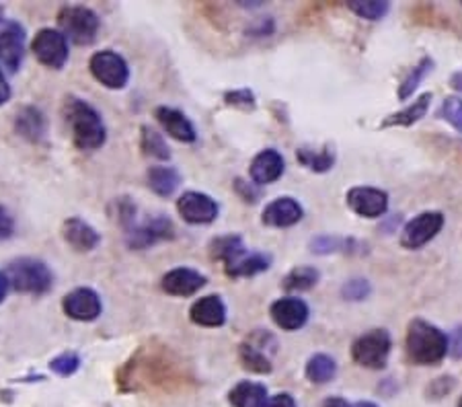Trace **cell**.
<instances>
[{
	"instance_id": "6da1fadb",
	"label": "cell",
	"mask_w": 462,
	"mask_h": 407,
	"mask_svg": "<svg viewBox=\"0 0 462 407\" xmlns=\"http://www.w3.org/2000/svg\"><path fill=\"white\" fill-rule=\"evenodd\" d=\"M62 114L64 122L69 124L70 128L72 143L79 151L93 153L97 148L106 144V124H103L101 114L91 106V103H87L80 97H74V95H69V97L64 99Z\"/></svg>"
},
{
	"instance_id": "7a4b0ae2",
	"label": "cell",
	"mask_w": 462,
	"mask_h": 407,
	"mask_svg": "<svg viewBox=\"0 0 462 407\" xmlns=\"http://www.w3.org/2000/svg\"><path fill=\"white\" fill-rule=\"evenodd\" d=\"M407 354L415 365H438L448 354V338L423 319H413L407 329Z\"/></svg>"
},
{
	"instance_id": "3957f363",
	"label": "cell",
	"mask_w": 462,
	"mask_h": 407,
	"mask_svg": "<svg viewBox=\"0 0 462 407\" xmlns=\"http://www.w3.org/2000/svg\"><path fill=\"white\" fill-rule=\"evenodd\" d=\"M5 276L9 280L13 291L23 294H46L54 286V273L42 259L35 257H17L6 265Z\"/></svg>"
},
{
	"instance_id": "277c9868",
	"label": "cell",
	"mask_w": 462,
	"mask_h": 407,
	"mask_svg": "<svg viewBox=\"0 0 462 407\" xmlns=\"http://www.w3.org/2000/svg\"><path fill=\"white\" fill-rule=\"evenodd\" d=\"M101 21L97 13L88 6L70 5L62 6L58 13V27L66 35V40L77 43V46H91L99 33Z\"/></svg>"
},
{
	"instance_id": "5b68a950",
	"label": "cell",
	"mask_w": 462,
	"mask_h": 407,
	"mask_svg": "<svg viewBox=\"0 0 462 407\" xmlns=\"http://www.w3.org/2000/svg\"><path fill=\"white\" fill-rule=\"evenodd\" d=\"M275 347H278V342H275L272 333L257 329L238 346V360H241L245 370L267 375L272 373V354L275 352Z\"/></svg>"
},
{
	"instance_id": "8992f818",
	"label": "cell",
	"mask_w": 462,
	"mask_h": 407,
	"mask_svg": "<svg viewBox=\"0 0 462 407\" xmlns=\"http://www.w3.org/2000/svg\"><path fill=\"white\" fill-rule=\"evenodd\" d=\"M88 69H91V74L97 83H101L107 88H114V91L124 88L130 80L128 62H125V58L122 54H117L114 50L95 51L91 60H88Z\"/></svg>"
},
{
	"instance_id": "52a82bcc",
	"label": "cell",
	"mask_w": 462,
	"mask_h": 407,
	"mask_svg": "<svg viewBox=\"0 0 462 407\" xmlns=\"http://www.w3.org/2000/svg\"><path fill=\"white\" fill-rule=\"evenodd\" d=\"M393 347L391 333L386 329H372L364 333L352 346V358L360 366L384 368Z\"/></svg>"
},
{
	"instance_id": "ba28073f",
	"label": "cell",
	"mask_w": 462,
	"mask_h": 407,
	"mask_svg": "<svg viewBox=\"0 0 462 407\" xmlns=\"http://www.w3.org/2000/svg\"><path fill=\"white\" fill-rule=\"evenodd\" d=\"M177 228L173 220L167 218L165 214H154V217L146 218L144 222H136L128 233H125V243L130 249L143 251L156 245L161 241L175 239Z\"/></svg>"
},
{
	"instance_id": "9c48e42d",
	"label": "cell",
	"mask_w": 462,
	"mask_h": 407,
	"mask_svg": "<svg viewBox=\"0 0 462 407\" xmlns=\"http://www.w3.org/2000/svg\"><path fill=\"white\" fill-rule=\"evenodd\" d=\"M32 51L37 62L51 70H60L69 62V40L60 29H40L32 42Z\"/></svg>"
},
{
	"instance_id": "30bf717a",
	"label": "cell",
	"mask_w": 462,
	"mask_h": 407,
	"mask_svg": "<svg viewBox=\"0 0 462 407\" xmlns=\"http://www.w3.org/2000/svg\"><path fill=\"white\" fill-rule=\"evenodd\" d=\"M444 214L442 212H421L413 220H409L403 233H401V245L405 249H420L430 243L442 231Z\"/></svg>"
},
{
	"instance_id": "8fae6325",
	"label": "cell",
	"mask_w": 462,
	"mask_h": 407,
	"mask_svg": "<svg viewBox=\"0 0 462 407\" xmlns=\"http://www.w3.org/2000/svg\"><path fill=\"white\" fill-rule=\"evenodd\" d=\"M177 212L189 225H210L218 218V202L204 191H185L177 199Z\"/></svg>"
},
{
	"instance_id": "7c38bea8",
	"label": "cell",
	"mask_w": 462,
	"mask_h": 407,
	"mask_svg": "<svg viewBox=\"0 0 462 407\" xmlns=\"http://www.w3.org/2000/svg\"><path fill=\"white\" fill-rule=\"evenodd\" d=\"M25 58V29L17 21H9L0 29V66L11 74L17 72Z\"/></svg>"
},
{
	"instance_id": "4fadbf2b",
	"label": "cell",
	"mask_w": 462,
	"mask_h": 407,
	"mask_svg": "<svg viewBox=\"0 0 462 407\" xmlns=\"http://www.w3.org/2000/svg\"><path fill=\"white\" fill-rule=\"evenodd\" d=\"M62 310L66 317H70L74 321H95L101 315L103 305L99 294L93 288H74L62 299Z\"/></svg>"
},
{
	"instance_id": "5bb4252c",
	"label": "cell",
	"mask_w": 462,
	"mask_h": 407,
	"mask_svg": "<svg viewBox=\"0 0 462 407\" xmlns=\"http://www.w3.org/2000/svg\"><path fill=\"white\" fill-rule=\"evenodd\" d=\"M346 199L349 208L364 218H380L389 210V194L376 188H352Z\"/></svg>"
},
{
	"instance_id": "9a60e30c",
	"label": "cell",
	"mask_w": 462,
	"mask_h": 407,
	"mask_svg": "<svg viewBox=\"0 0 462 407\" xmlns=\"http://www.w3.org/2000/svg\"><path fill=\"white\" fill-rule=\"evenodd\" d=\"M270 315L280 329L298 331L307 325L310 310L302 299H296V296H284V299L273 302L270 309Z\"/></svg>"
},
{
	"instance_id": "2e32d148",
	"label": "cell",
	"mask_w": 462,
	"mask_h": 407,
	"mask_svg": "<svg viewBox=\"0 0 462 407\" xmlns=\"http://www.w3.org/2000/svg\"><path fill=\"white\" fill-rule=\"evenodd\" d=\"M154 117H156V122L162 125V130H165L171 138L179 140V143L191 144L198 140L196 125L191 124V120L183 114V111H179L175 107L161 106L154 109Z\"/></svg>"
},
{
	"instance_id": "e0dca14e",
	"label": "cell",
	"mask_w": 462,
	"mask_h": 407,
	"mask_svg": "<svg viewBox=\"0 0 462 407\" xmlns=\"http://www.w3.org/2000/svg\"><path fill=\"white\" fill-rule=\"evenodd\" d=\"M302 217H304L302 206L298 204L294 198L284 196V198L273 199L272 204L265 206L263 214H261V222H263L265 227L288 228V227L298 225V222L302 220Z\"/></svg>"
},
{
	"instance_id": "ac0fdd59",
	"label": "cell",
	"mask_w": 462,
	"mask_h": 407,
	"mask_svg": "<svg viewBox=\"0 0 462 407\" xmlns=\"http://www.w3.org/2000/svg\"><path fill=\"white\" fill-rule=\"evenodd\" d=\"M206 276L191 268H175L162 276V291L171 296H193L206 286Z\"/></svg>"
},
{
	"instance_id": "d6986e66",
	"label": "cell",
	"mask_w": 462,
	"mask_h": 407,
	"mask_svg": "<svg viewBox=\"0 0 462 407\" xmlns=\"http://www.w3.org/2000/svg\"><path fill=\"white\" fill-rule=\"evenodd\" d=\"M62 239L66 241V245H70L74 251H79V254H88V251H93L99 245L101 235L97 233L87 220L72 217L69 220H64Z\"/></svg>"
},
{
	"instance_id": "ffe728a7",
	"label": "cell",
	"mask_w": 462,
	"mask_h": 407,
	"mask_svg": "<svg viewBox=\"0 0 462 407\" xmlns=\"http://www.w3.org/2000/svg\"><path fill=\"white\" fill-rule=\"evenodd\" d=\"M189 319L199 328H222L226 323V305L218 294H208L189 309Z\"/></svg>"
},
{
	"instance_id": "44dd1931",
	"label": "cell",
	"mask_w": 462,
	"mask_h": 407,
	"mask_svg": "<svg viewBox=\"0 0 462 407\" xmlns=\"http://www.w3.org/2000/svg\"><path fill=\"white\" fill-rule=\"evenodd\" d=\"M284 169H286L284 157H282L275 148H265V151H261L257 157L253 159L249 173H251L253 183L267 185V183L278 181L280 177L284 175Z\"/></svg>"
},
{
	"instance_id": "7402d4cb",
	"label": "cell",
	"mask_w": 462,
	"mask_h": 407,
	"mask_svg": "<svg viewBox=\"0 0 462 407\" xmlns=\"http://www.w3.org/2000/svg\"><path fill=\"white\" fill-rule=\"evenodd\" d=\"M14 132L29 143H42L48 132V120L35 106H23L14 114Z\"/></svg>"
},
{
	"instance_id": "603a6c76",
	"label": "cell",
	"mask_w": 462,
	"mask_h": 407,
	"mask_svg": "<svg viewBox=\"0 0 462 407\" xmlns=\"http://www.w3.org/2000/svg\"><path fill=\"white\" fill-rule=\"evenodd\" d=\"M272 265V255L267 254H259V251H251V254H245L241 257H236L235 262H230L225 265V272L230 278H251L257 276L261 272H267Z\"/></svg>"
},
{
	"instance_id": "cb8c5ba5",
	"label": "cell",
	"mask_w": 462,
	"mask_h": 407,
	"mask_svg": "<svg viewBox=\"0 0 462 407\" xmlns=\"http://www.w3.org/2000/svg\"><path fill=\"white\" fill-rule=\"evenodd\" d=\"M228 402L233 407H265L270 397H267V389L263 384L241 381L230 389Z\"/></svg>"
},
{
	"instance_id": "d4e9b609",
	"label": "cell",
	"mask_w": 462,
	"mask_h": 407,
	"mask_svg": "<svg viewBox=\"0 0 462 407\" xmlns=\"http://www.w3.org/2000/svg\"><path fill=\"white\" fill-rule=\"evenodd\" d=\"M146 181H148V188H151L156 196L169 198L173 196L179 185H181V175H179L175 167L156 165L148 169Z\"/></svg>"
},
{
	"instance_id": "484cf974",
	"label": "cell",
	"mask_w": 462,
	"mask_h": 407,
	"mask_svg": "<svg viewBox=\"0 0 462 407\" xmlns=\"http://www.w3.org/2000/svg\"><path fill=\"white\" fill-rule=\"evenodd\" d=\"M296 159L302 167H307L309 171L315 173H327L335 165V151L333 146H323V148H310V146H300L296 151Z\"/></svg>"
},
{
	"instance_id": "4316f807",
	"label": "cell",
	"mask_w": 462,
	"mask_h": 407,
	"mask_svg": "<svg viewBox=\"0 0 462 407\" xmlns=\"http://www.w3.org/2000/svg\"><path fill=\"white\" fill-rule=\"evenodd\" d=\"M245 251H247V247H245L241 235H225L210 243V257L225 265L241 257Z\"/></svg>"
},
{
	"instance_id": "83f0119b",
	"label": "cell",
	"mask_w": 462,
	"mask_h": 407,
	"mask_svg": "<svg viewBox=\"0 0 462 407\" xmlns=\"http://www.w3.org/2000/svg\"><path fill=\"white\" fill-rule=\"evenodd\" d=\"M430 103H431V93H423L420 99H415L411 106L397 111V114H393L386 117L383 122V128H391V125H413L415 122H420L423 116L428 114L430 109Z\"/></svg>"
},
{
	"instance_id": "f1b7e54d",
	"label": "cell",
	"mask_w": 462,
	"mask_h": 407,
	"mask_svg": "<svg viewBox=\"0 0 462 407\" xmlns=\"http://www.w3.org/2000/svg\"><path fill=\"white\" fill-rule=\"evenodd\" d=\"M362 245L356 239H344V236L335 235H320L317 239L310 241V251L319 255H329V254H354L360 251Z\"/></svg>"
},
{
	"instance_id": "f546056e",
	"label": "cell",
	"mask_w": 462,
	"mask_h": 407,
	"mask_svg": "<svg viewBox=\"0 0 462 407\" xmlns=\"http://www.w3.org/2000/svg\"><path fill=\"white\" fill-rule=\"evenodd\" d=\"M320 273L317 268H310V265H298V268L290 270L286 273V278L282 280V286L288 292H304L310 291L319 284Z\"/></svg>"
},
{
	"instance_id": "4dcf8cb0",
	"label": "cell",
	"mask_w": 462,
	"mask_h": 407,
	"mask_svg": "<svg viewBox=\"0 0 462 407\" xmlns=\"http://www.w3.org/2000/svg\"><path fill=\"white\" fill-rule=\"evenodd\" d=\"M140 148L146 157L156 159V161H169L171 159V148L167 146V140L162 138L161 132H156L151 125H143L140 128Z\"/></svg>"
},
{
	"instance_id": "1f68e13d",
	"label": "cell",
	"mask_w": 462,
	"mask_h": 407,
	"mask_svg": "<svg viewBox=\"0 0 462 407\" xmlns=\"http://www.w3.org/2000/svg\"><path fill=\"white\" fill-rule=\"evenodd\" d=\"M304 373H307V379L310 383L325 384L335 379V375H337V365H335V360L331 356H327V354H315V356L309 358Z\"/></svg>"
},
{
	"instance_id": "d6a6232c",
	"label": "cell",
	"mask_w": 462,
	"mask_h": 407,
	"mask_svg": "<svg viewBox=\"0 0 462 407\" xmlns=\"http://www.w3.org/2000/svg\"><path fill=\"white\" fill-rule=\"evenodd\" d=\"M431 69H434V60H431V58H428V56L421 58L420 64L413 66V69L409 70V74H407L405 80H403V85H401L399 99L401 101H407L409 97H411L415 88L421 85V80L428 77V74L431 72Z\"/></svg>"
},
{
	"instance_id": "836d02e7",
	"label": "cell",
	"mask_w": 462,
	"mask_h": 407,
	"mask_svg": "<svg viewBox=\"0 0 462 407\" xmlns=\"http://www.w3.org/2000/svg\"><path fill=\"white\" fill-rule=\"evenodd\" d=\"M109 214H111V218H114L119 227H124L125 233H128L130 228L136 225L138 208L130 198H116L114 204H111Z\"/></svg>"
},
{
	"instance_id": "e575fe53",
	"label": "cell",
	"mask_w": 462,
	"mask_h": 407,
	"mask_svg": "<svg viewBox=\"0 0 462 407\" xmlns=\"http://www.w3.org/2000/svg\"><path fill=\"white\" fill-rule=\"evenodd\" d=\"M349 9H352L357 17L368 19V21H378L389 13L391 5L384 3V0H366V3H362V0H354V3H349Z\"/></svg>"
},
{
	"instance_id": "d590c367",
	"label": "cell",
	"mask_w": 462,
	"mask_h": 407,
	"mask_svg": "<svg viewBox=\"0 0 462 407\" xmlns=\"http://www.w3.org/2000/svg\"><path fill=\"white\" fill-rule=\"evenodd\" d=\"M80 368V356L77 352H62L50 360V370L58 376H72Z\"/></svg>"
},
{
	"instance_id": "8d00e7d4",
	"label": "cell",
	"mask_w": 462,
	"mask_h": 407,
	"mask_svg": "<svg viewBox=\"0 0 462 407\" xmlns=\"http://www.w3.org/2000/svg\"><path fill=\"white\" fill-rule=\"evenodd\" d=\"M439 117L448 122L454 130H458L462 134V99L460 97L444 99L442 107H439Z\"/></svg>"
},
{
	"instance_id": "74e56055",
	"label": "cell",
	"mask_w": 462,
	"mask_h": 407,
	"mask_svg": "<svg viewBox=\"0 0 462 407\" xmlns=\"http://www.w3.org/2000/svg\"><path fill=\"white\" fill-rule=\"evenodd\" d=\"M225 101H226V106H233V107L245 109V111H253L257 106L255 93L249 91V88H235V91H228L225 95Z\"/></svg>"
},
{
	"instance_id": "f35d334b",
	"label": "cell",
	"mask_w": 462,
	"mask_h": 407,
	"mask_svg": "<svg viewBox=\"0 0 462 407\" xmlns=\"http://www.w3.org/2000/svg\"><path fill=\"white\" fill-rule=\"evenodd\" d=\"M372 292V286L368 280L364 278H354L341 288V294H344L346 301H366Z\"/></svg>"
},
{
	"instance_id": "ab89813d",
	"label": "cell",
	"mask_w": 462,
	"mask_h": 407,
	"mask_svg": "<svg viewBox=\"0 0 462 407\" xmlns=\"http://www.w3.org/2000/svg\"><path fill=\"white\" fill-rule=\"evenodd\" d=\"M235 191L238 194V198L247 204H255L261 196L257 183H247L245 180H241V177L235 180Z\"/></svg>"
},
{
	"instance_id": "60d3db41",
	"label": "cell",
	"mask_w": 462,
	"mask_h": 407,
	"mask_svg": "<svg viewBox=\"0 0 462 407\" xmlns=\"http://www.w3.org/2000/svg\"><path fill=\"white\" fill-rule=\"evenodd\" d=\"M14 235V218L13 214L5 208V206H0V241H6L11 239Z\"/></svg>"
},
{
	"instance_id": "b9f144b4",
	"label": "cell",
	"mask_w": 462,
	"mask_h": 407,
	"mask_svg": "<svg viewBox=\"0 0 462 407\" xmlns=\"http://www.w3.org/2000/svg\"><path fill=\"white\" fill-rule=\"evenodd\" d=\"M448 352L454 358H462V328H457L448 342Z\"/></svg>"
},
{
	"instance_id": "7bdbcfd3",
	"label": "cell",
	"mask_w": 462,
	"mask_h": 407,
	"mask_svg": "<svg viewBox=\"0 0 462 407\" xmlns=\"http://www.w3.org/2000/svg\"><path fill=\"white\" fill-rule=\"evenodd\" d=\"M265 407H296V402L290 393H278L270 397V402H267Z\"/></svg>"
},
{
	"instance_id": "ee69618b",
	"label": "cell",
	"mask_w": 462,
	"mask_h": 407,
	"mask_svg": "<svg viewBox=\"0 0 462 407\" xmlns=\"http://www.w3.org/2000/svg\"><path fill=\"white\" fill-rule=\"evenodd\" d=\"M9 99H11V87H9V83H6L3 69H0V107H3Z\"/></svg>"
},
{
	"instance_id": "f6af8a7d",
	"label": "cell",
	"mask_w": 462,
	"mask_h": 407,
	"mask_svg": "<svg viewBox=\"0 0 462 407\" xmlns=\"http://www.w3.org/2000/svg\"><path fill=\"white\" fill-rule=\"evenodd\" d=\"M323 407H354V405H349L346 399H341V397H329L323 403Z\"/></svg>"
},
{
	"instance_id": "bcb514c9",
	"label": "cell",
	"mask_w": 462,
	"mask_h": 407,
	"mask_svg": "<svg viewBox=\"0 0 462 407\" xmlns=\"http://www.w3.org/2000/svg\"><path fill=\"white\" fill-rule=\"evenodd\" d=\"M9 280H6V276L3 272H0V302L5 301V296H6V292H9Z\"/></svg>"
},
{
	"instance_id": "7dc6e473",
	"label": "cell",
	"mask_w": 462,
	"mask_h": 407,
	"mask_svg": "<svg viewBox=\"0 0 462 407\" xmlns=\"http://www.w3.org/2000/svg\"><path fill=\"white\" fill-rule=\"evenodd\" d=\"M452 87L458 88V91H462V72H457L452 77Z\"/></svg>"
},
{
	"instance_id": "c3c4849f",
	"label": "cell",
	"mask_w": 462,
	"mask_h": 407,
	"mask_svg": "<svg viewBox=\"0 0 462 407\" xmlns=\"http://www.w3.org/2000/svg\"><path fill=\"white\" fill-rule=\"evenodd\" d=\"M354 407H378V405H374V403H370V402H360V403H356Z\"/></svg>"
},
{
	"instance_id": "681fc988",
	"label": "cell",
	"mask_w": 462,
	"mask_h": 407,
	"mask_svg": "<svg viewBox=\"0 0 462 407\" xmlns=\"http://www.w3.org/2000/svg\"><path fill=\"white\" fill-rule=\"evenodd\" d=\"M3 17H5V9H3V6H0V23H3Z\"/></svg>"
},
{
	"instance_id": "f907efd6",
	"label": "cell",
	"mask_w": 462,
	"mask_h": 407,
	"mask_svg": "<svg viewBox=\"0 0 462 407\" xmlns=\"http://www.w3.org/2000/svg\"><path fill=\"white\" fill-rule=\"evenodd\" d=\"M458 407H462V399H460V402H458Z\"/></svg>"
}]
</instances>
